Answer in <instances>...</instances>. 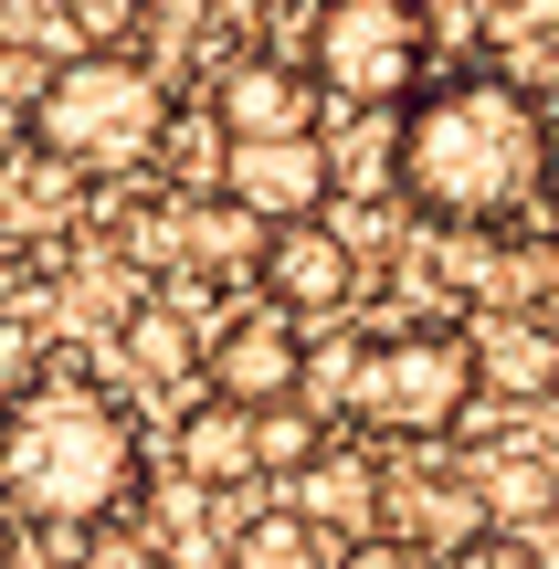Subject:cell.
<instances>
[{"label":"cell","instance_id":"ffe728a7","mask_svg":"<svg viewBox=\"0 0 559 569\" xmlns=\"http://www.w3.org/2000/svg\"><path fill=\"white\" fill-rule=\"evenodd\" d=\"M539 117H549V138H559V84H549V96H539Z\"/></svg>","mask_w":559,"mask_h":569},{"label":"cell","instance_id":"5bb4252c","mask_svg":"<svg viewBox=\"0 0 559 569\" xmlns=\"http://www.w3.org/2000/svg\"><path fill=\"white\" fill-rule=\"evenodd\" d=\"M465 486H476L486 528H497V517H539V507H559V465H549V453H528V443L486 453V475H465Z\"/></svg>","mask_w":559,"mask_h":569},{"label":"cell","instance_id":"277c9868","mask_svg":"<svg viewBox=\"0 0 559 569\" xmlns=\"http://www.w3.org/2000/svg\"><path fill=\"white\" fill-rule=\"evenodd\" d=\"M476 338L455 317H391L349 348L338 369V411L380 443H443V432L476 411Z\"/></svg>","mask_w":559,"mask_h":569},{"label":"cell","instance_id":"7a4b0ae2","mask_svg":"<svg viewBox=\"0 0 559 569\" xmlns=\"http://www.w3.org/2000/svg\"><path fill=\"white\" fill-rule=\"evenodd\" d=\"M148 496V432L84 369H32L21 390H0V507L32 517L53 549L96 528H127Z\"/></svg>","mask_w":559,"mask_h":569},{"label":"cell","instance_id":"d6986e66","mask_svg":"<svg viewBox=\"0 0 559 569\" xmlns=\"http://www.w3.org/2000/svg\"><path fill=\"white\" fill-rule=\"evenodd\" d=\"M328 569H422V559H401V549H391V538H380V528H370V538H349V549H338Z\"/></svg>","mask_w":559,"mask_h":569},{"label":"cell","instance_id":"8992f818","mask_svg":"<svg viewBox=\"0 0 559 569\" xmlns=\"http://www.w3.org/2000/svg\"><path fill=\"white\" fill-rule=\"evenodd\" d=\"M328 96L296 74V53H232L211 63V127L222 148H274V138H317Z\"/></svg>","mask_w":559,"mask_h":569},{"label":"cell","instance_id":"30bf717a","mask_svg":"<svg viewBox=\"0 0 559 569\" xmlns=\"http://www.w3.org/2000/svg\"><path fill=\"white\" fill-rule=\"evenodd\" d=\"M465 338H476V390H497V411L559 390V338L528 317V306H497V317H476Z\"/></svg>","mask_w":559,"mask_h":569},{"label":"cell","instance_id":"44dd1931","mask_svg":"<svg viewBox=\"0 0 559 569\" xmlns=\"http://www.w3.org/2000/svg\"><path fill=\"white\" fill-rule=\"evenodd\" d=\"M0 569H11V517H0Z\"/></svg>","mask_w":559,"mask_h":569},{"label":"cell","instance_id":"7c38bea8","mask_svg":"<svg viewBox=\"0 0 559 569\" xmlns=\"http://www.w3.org/2000/svg\"><path fill=\"white\" fill-rule=\"evenodd\" d=\"M328 528H317L307 507H253V517H232V538H222V569H328Z\"/></svg>","mask_w":559,"mask_h":569},{"label":"cell","instance_id":"e0dca14e","mask_svg":"<svg viewBox=\"0 0 559 569\" xmlns=\"http://www.w3.org/2000/svg\"><path fill=\"white\" fill-rule=\"evenodd\" d=\"M169 169H180V180H222V127L211 117H169Z\"/></svg>","mask_w":559,"mask_h":569},{"label":"cell","instance_id":"6da1fadb","mask_svg":"<svg viewBox=\"0 0 559 569\" xmlns=\"http://www.w3.org/2000/svg\"><path fill=\"white\" fill-rule=\"evenodd\" d=\"M391 190L422 211L433 232H507L549 201L559 180V138L507 63H443L391 127Z\"/></svg>","mask_w":559,"mask_h":569},{"label":"cell","instance_id":"52a82bcc","mask_svg":"<svg viewBox=\"0 0 559 569\" xmlns=\"http://www.w3.org/2000/svg\"><path fill=\"white\" fill-rule=\"evenodd\" d=\"M201 380H211V401H232V411H274V401L307 390V338H296L286 317H264V306H243V317H222L201 338Z\"/></svg>","mask_w":559,"mask_h":569},{"label":"cell","instance_id":"9a60e30c","mask_svg":"<svg viewBox=\"0 0 559 569\" xmlns=\"http://www.w3.org/2000/svg\"><path fill=\"white\" fill-rule=\"evenodd\" d=\"M307 486H317V528H349V538H370V517H380V465H370V453H349V443H338L328 453V465H317L307 475Z\"/></svg>","mask_w":559,"mask_h":569},{"label":"cell","instance_id":"ba28073f","mask_svg":"<svg viewBox=\"0 0 559 569\" xmlns=\"http://www.w3.org/2000/svg\"><path fill=\"white\" fill-rule=\"evenodd\" d=\"M338 190V159L317 138H274V148H222V201L243 222H317V201Z\"/></svg>","mask_w":559,"mask_h":569},{"label":"cell","instance_id":"4fadbf2b","mask_svg":"<svg viewBox=\"0 0 559 569\" xmlns=\"http://www.w3.org/2000/svg\"><path fill=\"white\" fill-rule=\"evenodd\" d=\"M253 422V475H317L338 453V432H328V411H307V401H274V411H243Z\"/></svg>","mask_w":559,"mask_h":569},{"label":"cell","instance_id":"7402d4cb","mask_svg":"<svg viewBox=\"0 0 559 569\" xmlns=\"http://www.w3.org/2000/svg\"><path fill=\"white\" fill-rule=\"evenodd\" d=\"M0 32H11V21H0Z\"/></svg>","mask_w":559,"mask_h":569},{"label":"cell","instance_id":"2e32d148","mask_svg":"<svg viewBox=\"0 0 559 569\" xmlns=\"http://www.w3.org/2000/svg\"><path fill=\"white\" fill-rule=\"evenodd\" d=\"M180 243H190V264H232V253L264 243V232H253L232 201H201V211H180Z\"/></svg>","mask_w":559,"mask_h":569},{"label":"cell","instance_id":"8fae6325","mask_svg":"<svg viewBox=\"0 0 559 569\" xmlns=\"http://www.w3.org/2000/svg\"><path fill=\"white\" fill-rule=\"evenodd\" d=\"M169 453H180V475H190L201 496H222V486H243V475H253V422L201 390V401L180 411V443H169Z\"/></svg>","mask_w":559,"mask_h":569},{"label":"cell","instance_id":"ac0fdd59","mask_svg":"<svg viewBox=\"0 0 559 569\" xmlns=\"http://www.w3.org/2000/svg\"><path fill=\"white\" fill-rule=\"evenodd\" d=\"M422 569H549L528 538H507V528H486V538H465V549H443V559H422Z\"/></svg>","mask_w":559,"mask_h":569},{"label":"cell","instance_id":"9c48e42d","mask_svg":"<svg viewBox=\"0 0 559 569\" xmlns=\"http://www.w3.org/2000/svg\"><path fill=\"white\" fill-rule=\"evenodd\" d=\"M253 274H264V317H338L359 296V253L338 243L328 222H286L253 243Z\"/></svg>","mask_w":559,"mask_h":569},{"label":"cell","instance_id":"5b68a950","mask_svg":"<svg viewBox=\"0 0 559 569\" xmlns=\"http://www.w3.org/2000/svg\"><path fill=\"white\" fill-rule=\"evenodd\" d=\"M296 74L338 106H412L433 84V11H412V0H328V11H307Z\"/></svg>","mask_w":559,"mask_h":569},{"label":"cell","instance_id":"3957f363","mask_svg":"<svg viewBox=\"0 0 559 569\" xmlns=\"http://www.w3.org/2000/svg\"><path fill=\"white\" fill-rule=\"evenodd\" d=\"M169 117H180V96H169V74L148 53H63L53 74H42V96L21 106V138H32L42 169H63V180H138V169H159V138Z\"/></svg>","mask_w":559,"mask_h":569}]
</instances>
